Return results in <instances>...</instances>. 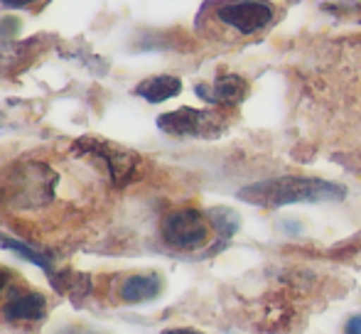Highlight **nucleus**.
<instances>
[{"label": "nucleus", "instance_id": "1", "mask_svg": "<svg viewBox=\"0 0 361 334\" xmlns=\"http://www.w3.org/2000/svg\"><path fill=\"white\" fill-rule=\"evenodd\" d=\"M347 194L342 185L319 180V177H271V180L253 182V185L243 187L238 192L243 202L256 206H266V209H276V206L286 204H314V202H337Z\"/></svg>", "mask_w": 361, "mask_h": 334}, {"label": "nucleus", "instance_id": "2", "mask_svg": "<svg viewBox=\"0 0 361 334\" xmlns=\"http://www.w3.org/2000/svg\"><path fill=\"white\" fill-rule=\"evenodd\" d=\"M57 192V175L44 163H20L3 177L0 194L15 211H35L47 206Z\"/></svg>", "mask_w": 361, "mask_h": 334}, {"label": "nucleus", "instance_id": "3", "mask_svg": "<svg viewBox=\"0 0 361 334\" xmlns=\"http://www.w3.org/2000/svg\"><path fill=\"white\" fill-rule=\"evenodd\" d=\"M160 234L170 249L177 251H197L209 241L212 236V219L202 214L200 209H175L162 219Z\"/></svg>", "mask_w": 361, "mask_h": 334}, {"label": "nucleus", "instance_id": "4", "mask_svg": "<svg viewBox=\"0 0 361 334\" xmlns=\"http://www.w3.org/2000/svg\"><path fill=\"white\" fill-rule=\"evenodd\" d=\"M216 20L238 35H258L276 20V8L268 0H224L216 8Z\"/></svg>", "mask_w": 361, "mask_h": 334}, {"label": "nucleus", "instance_id": "5", "mask_svg": "<svg viewBox=\"0 0 361 334\" xmlns=\"http://www.w3.org/2000/svg\"><path fill=\"white\" fill-rule=\"evenodd\" d=\"M157 128L175 138H216L224 130L221 113L200 109H177L157 118Z\"/></svg>", "mask_w": 361, "mask_h": 334}, {"label": "nucleus", "instance_id": "6", "mask_svg": "<svg viewBox=\"0 0 361 334\" xmlns=\"http://www.w3.org/2000/svg\"><path fill=\"white\" fill-rule=\"evenodd\" d=\"M79 148L84 150L86 155H91L94 160H99L116 185H126V182L135 175L138 158H135L133 153H128V150L118 148V145L101 143V140H81Z\"/></svg>", "mask_w": 361, "mask_h": 334}, {"label": "nucleus", "instance_id": "7", "mask_svg": "<svg viewBox=\"0 0 361 334\" xmlns=\"http://www.w3.org/2000/svg\"><path fill=\"white\" fill-rule=\"evenodd\" d=\"M197 94L204 101L216 106H236L246 99L248 94V82L238 74H221L212 84H200Z\"/></svg>", "mask_w": 361, "mask_h": 334}, {"label": "nucleus", "instance_id": "8", "mask_svg": "<svg viewBox=\"0 0 361 334\" xmlns=\"http://www.w3.org/2000/svg\"><path fill=\"white\" fill-rule=\"evenodd\" d=\"M44 312H47V300L42 292L35 290L13 292L3 307V317L8 322H35L42 320Z\"/></svg>", "mask_w": 361, "mask_h": 334}, {"label": "nucleus", "instance_id": "9", "mask_svg": "<svg viewBox=\"0 0 361 334\" xmlns=\"http://www.w3.org/2000/svg\"><path fill=\"white\" fill-rule=\"evenodd\" d=\"M37 52V42L35 39H23V42H5L0 44V79L13 77L20 69H25Z\"/></svg>", "mask_w": 361, "mask_h": 334}, {"label": "nucleus", "instance_id": "10", "mask_svg": "<svg viewBox=\"0 0 361 334\" xmlns=\"http://www.w3.org/2000/svg\"><path fill=\"white\" fill-rule=\"evenodd\" d=\"M162 290V280L155 273H145V276H130L121 285V300L123 302H145L157 297Z\"/></svg>", "mask_w": 361, "mask_h": 334}, {"label": "nucleus", "instance_id": "11", "mask_svg": "<svg viewBox=\"0 0 361 334\" xmlns=\"http://www.w3.org/2000/svg\"><path fill=\"white\" fill-rule=\"evenodd\" d=\"M180 91H182V82L177 77H170V74L150 77L135 86V94H138L140 99L150 101V104H162V101L177 96Z\"/></svg>", "mask_w": 361, "mask_h": 334}, {"label": "nucleus", "instance_id": "12", "mask_svg": "<svg viewBox=\"0 0 361 334\" xmlns=\"http://www.w3.org/2000/svg\"><path fill=\"white\" fill-rule=\"evenodd\" d=\"M0 246H3V249L15 251L18 256H23L25 261H30V263H35V266H39L42 271H47V273L52 271V263H49V258H47V256H42L39 251L30 249V246H25L23 241L8 239V236H0Z\"/></svg>", "mask_w": 361, "mask_h": 334}, {"label": "nucleus", "instance_id": "13", "mask_svg": "<svg viewBox=\"0 0 361 334\" xmlns=\"http://www.w3.org/2000/svg\"><path fill=\"white\" fill-rule=\"evenodd\" d=\"M344 334H361V315L349 317V322L344 325Z\"/></svg>", "mask_w": 361, "mask_h": 334}, {"label": "nucleus", "instance_id": "14", "mask_svg": "<svg viewBox=\"0 0 361 334\" xmlns=\"http://www.w3.org/2000/svg\"><path fill=\"white\" fill-rule=\"evenodd\" d=\"M32 3H37V0H3V5H8V8H27Z\"/></svg>", "mask_w": 361, "mask_h": 334}, {"label": "nucleus", "instance_id": "15", "mask_svg": "<svg viewBox=\"0 0 361 334\" xmlns=\"http://www.w3.org/2000/svg\"><path fill=\"white\" fill-rule=\"evenodd\" d=\"M162 334H204V332H197V330H190V327H170Z\"/></svg>", "mask_w": 361, "mask_h": 334}, {"label": "nucleus", "instance_id": "16", "mask_svg": "<svg viewBox=\"0 0 361 334\" xmlns=\"http://www.w3.org/2000/svg\"><path fill=\"white\" fill-rule=\"evenodd\" d=\"M8 283H10V273L5 271V268H0V295L5 292V287H8Z\"/></svg>", "mask_w": 361, "mask_h": 334}, {"label": "nucleus", "instance_id": "17", "mask_svg": "<svg viewBox=\"0 0 361 334\" xmlns=\"http://www.w3.org/2000/svg\"><path fill=\"white\" fill-rule=\"evenodd\" d=\"M62 334H99V332H81V330H69V332H62Z\"/></svg>", "mask_w": 361, "mask_h": 334}]
</instances>
